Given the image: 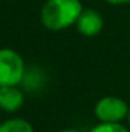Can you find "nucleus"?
I'll list each match as a JSON object with an SVG mask.
<instances>
[{
    "instance_id": "6",
    "label": "nucleus",
    "mask_w": 130,
    "mask_h": 132,
    "mask_svg": "<svg viewBox=\"0 0 130 132\" xmlns=\"http://www.w3.org/2000/svg\"><path fill=\"white\" fill-rule=\"evenodd\" d=\"M0 132H34L32 125L25 118H9L0 123Z\"/></svg>"
},
{
    "instance_id": "7",
    "label": "nucleus",
    "mask_w": 130,
    "mask_h": 132,
    "mask_svg": "<svg viewBox=\"0 0 130 132\" xmlns=\"http://www.w3.org/2000/svg\"><path fill=\"white\" fill-rule=\"evenodd\" d=\"M89 132H130L123 123H98Z\"/></svg>"
},
{
    "instance_id": "5",
    "label": "nucleus",
    "mask_w": 130,
    "mask_h": 132,
    "mask_svg": "<svg viewBox=\"0 0 130 132\" xmlns=\"http://www.w3.org/2000/svg\"><path fill=\"white\" fill-rule=\"evenodd\" d=\"M25 103V95L18 86H0V109L5 112H15Z\"/></svg>"
},
{
    "instance_id": "10",
    "label": "nucleus",
    "mask_w": 130,
    "mask_h": 132,
    "mask_svg": "<svg viewBox=\"0 0 130 132\" xmlns=\"http://www.w3.org/2000/svg\"><path fill=\"white\" fill-rule=\"evenodd\" d=\"M127 120H129V128H130V109H129V115H127Z\"/></svg>"
},
{
    "instance_id": "9",
    "label": "nucleus",
    "mask_w": 130,
    "mask_h": 132,
    "mask_svg": "<svg viewBox=\"0 0 130 132\" xmlns=\"http://www.w3.org/2000/svg\"><path fill=\"white\" fill-rule=\"evenodd\" d=\"M58 132H80V131H77V129H70V128H67V129H61V131H58Z\"/></svg>"
},
{
    "instance_id": "3",
    "label": "nucleus",
    "mask_w": 130,
    "mask_h": 132,
    "mask_svg": "<svg viewBox=\"0 0 130 132\" xmlns=\"http://www.w3.org/2000/svg\"><path fill=\"white\" fill-rule=\"evenodd\" d=\"M130 106L119 97L106 95L95 103L94 114L99 123H121L129 115Z\"/></svg>"
},
{
    "instance_id": "2",
    "label": "nucleus",
    "mask_w": 130,
    "mask_h": 132,
    "mask_svg": "<svg viewBox=\"0 0 130 132\" xmlns=\"http://www.w3.org/2000/svg\"><path fill=\"white\" fill-rule=\"evenodd\" d=\"M25 75L23 57L11 48H0V86H18Z\"/></svg>"
},
{
    "instance_id": "8",
    "label": "nucleus",
    "mask_w": 130,
    "mask_h": 132,
    "mask_svg": "<svg viewBox=\"0 0 130 132\" xmlns=\"http://www.w3.org/2000/svg\"><path fill=\"white\" fill-rule=\"evenodd\" d=\"M104 2H107L110 5H129L130 3V0H104Z\"/></svg>"
},
{
    "instance_id": "1",
    "label": "nucleus",
    "mask_w": 130,
    "mask_h": 132,
    "mask_svg": "<svg viewBox=\"0 0 130 132\" xmlns=\"http://www.w3.org/2000/svg\"><path fill=\"white\" fill-rule=\"evenodd\" d=\"M83 9L81 0H46L40 11V20L49 31H63L77 23Z\"/></svg>"
},
{
    "instance_id": "4",
    "label": "nucleus",
    "mask_w": 130,
    "mask_h": 132,
    "mask_svg": "<svg viewBox=\"0 0 130 132\" xmlns=\"http://www.w3.org/2000/svg\"><path fill=\"white\" fill-rule=\"evenodd\" d=\"M75 28L84 37H95L104 28V19L97 9L87 8V9H83V12L80 14L75 23Z\"/></svg>"
}]
</instances>
